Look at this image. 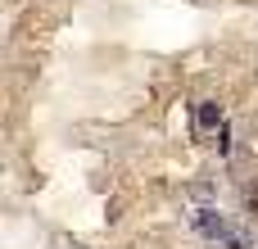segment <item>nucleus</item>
<instances>
[{
  "label": "nucleus",
  "mask_w": 258,
  "mask_h": 249,
  "mask_svg": "<svg viewBox=\"0 0 258 249\" xmlns=\"http://www.w3.org/2000/svg\"><path fill=\"white\" fill-rule=\"evenodd\" d=\"M209 127H222V104H213V100L200 104V132H209Z\"/></svg>",
  "instance_id": "nucleus-1"
},
{
  "label": "nucleus",
  "mask_w": 258,
  "mask_h": 249,
  "mask_svg": "<svg viewBox=\"0 0 258 249\" xmlns=\"http://www.w3.org/2000/svg\"><path fill=\"white\" fill-rule=\"evenodd\" d=\"M240 204H245V213H254V218H258V177H254V181H245V191H240Z\"/></svg>",
  "instance_id": "nucleus-2"
}]
</instances>
